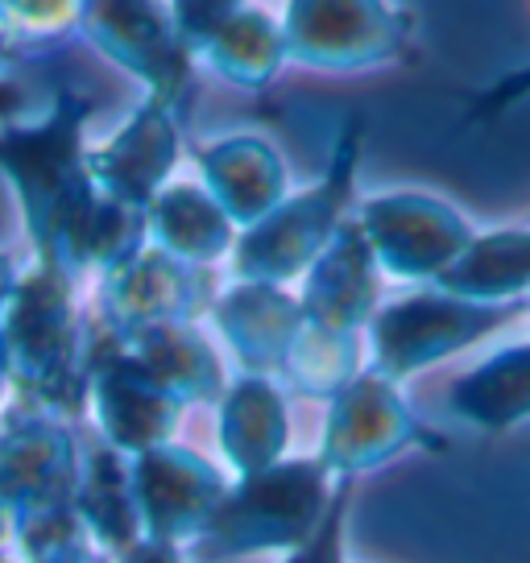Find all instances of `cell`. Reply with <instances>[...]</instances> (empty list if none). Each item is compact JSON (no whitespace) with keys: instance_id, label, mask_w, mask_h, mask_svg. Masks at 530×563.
<instances>
[{"instance_id":"6da1fadb","label":"cell","mask_w":530,"mask_h":563,"mask_svg":"<svg viewBox=\"0 0 530 563\" xmlns=\"http://www.w3.org/2000/svg\"><path fill=\"white\" fill-rule=\"evenodd\" d=\"M336 481L311 460H283L265 473L232 481L224 506L216 510L195 551L203 560H236L262 551H302L332 510Z\"/></svg>"},{"instance_id":"7a4b0ae2","label":"cell","mask_w":530,"mask_h":563,"mask_svg":"<svg viewBox=\"0 0 530 563\" xmlns=\"http://www.w3.org/2000/svg\"><path fill=\"white\" fill-rule=\"evenodd\" d=\"M356 158H361V121H349L328 175L311 183L307 191L286 195L262 224L236 236V249H232L236 282L283 286V290H290V282H302V274L319 262V253L336 241L344 220L353 216L349 208H353L356 187Z\"/></svg>"},{"instance_id":"3957f363","label":"cell","mask_w":530,"mask_h":563,"mask_svg":"<svg viewBox=\"0 0 530 563\" xmlns=\"http://www.w3.org/2000/svg\"><path fill=\"white\" fill-rule=\"evenodd\" d=\"M514 307H481L464 302L443 290H415L402 299L377 307L373 323L365 328L369 340V369L386 382L402 386L407 377L448 361L452 352L468 349L489 332L506 328Z\"/></svg>"},{"instance_id":"277c9868","label":"cell","mask_w":530,"mask_h":563,"mask_svg":"<svg viewBox=\"0 0 530 563\" xmlns=\"http://www.w3.org/2000/svg\"><path fill=\"white\" fill-rule=\"evenodd\" d=\"M440 435L427 431L423 419L410 410L402 389L382 373L365 369L328 402L319 464L332 481H353L410 448H440Z\"/></svg>"},{"instance_id":"5b68a950","label":"cell","mask_w":530,"mask_h":563,"mask_svg":"<svg viewBox=\"0 0 530 563\" xmlns=\"http://www.w3.org/2000/svg\"><path fill=\"white\" fill-rule=\"evenodd\" d=\"M356 229L373 249L382 278L435 282L468 249L473 229L452 203L423 191H386L361 199L353 211Z\"/></svg>"},{"instance_id":"8992f818","label":"cell","mask_w":530,"mask_h":563,"mask_svg":"<svg viewBox=\"0 0 530 563\" xmlns=\"http://www.w3.org/2000/svg\"><path fill=\"white\" fill-rule=\"evenodd\" d=\"M410 18L389 4L365 0H307L290 4L283 18L286 58L302 67L361 70L398 58L407 46Z\"/></svg>"},{"instance_id":"52a82bcc","label":"cell","mask_w":530,"mask_h":563,"mask_svg":"<svg viewBox=\"0 0 530 563\" xmlns=\"http://www.w3.org/2000/svg\"><path fill=\"white\" fill-rule=\"evenodd\" d=\"M175 34L183 51L249 91L265 88L286 63L283 21L245 4H178Z\"/></svg>"},{"instance_id":"ba28073f","label":"cell","mask_w":530,"mask_h":563,"mask_svg":"<svg viewBox=\"0 0 530 563\" xmlns=\"http://www.w3.org/2000/svg\"><path fill=\"white\" fill-rule=\"evenodd\" d=\"M137 489H142V514L154 543L183 547L199 543V534L224 506L232 481H224L208 460L162 443L142 456Z\"/></svg>"},{"instance_id":"9c48e42d","label":"cell","mask_w":530,"mask_h":563,"mask_svg":"<svg viewBox=\"0 0 530 563\" xmlns=\"http://www.w3.org/2000/svg\"><path fill=\"white\" fill-rule=\"evenodd\" d=\"M382 299V269L373 262V249L349 216L336 241L319 253V262L302 274L299 307L307 323L340 335H361L377 316Z\"/></svg>"},{"instance_id":"30bf717a","label":"cell","mask_w":530,"mask_h":563,"mask_svg":"<svg viewBox=\"0 0 530 563\" xmlns=\"http://www.w3.org/2000/svg\"><path fill=\"white\" fill-rule=\"evenodd\" d=\"M216 319H220V332L229 335L232 352L241 356L245 373L283 382L286 356L307 323L299 295H290L283 286L236 282L229 295L216 302Z\"/></svg>"},{"instance_id":"8fae6325","label":"cell","mask_w":530,"mask_h":563,"mask_svg":"<svg viewBox=\"0 0 530 563\" xmlns=\"http://www.w3.org/2000/svg\"><path fill=\"white\" fill-rule=\"evenodd\" d=\"M195 162L208 178V195L241 232L262 224L286 199V162L265 137H220L199 150Z\"/></svg>"},{"instance_id":"7c38bea8","label":"cell","mask_w":530,"mask_h":563,"mask_svg":"<svg viewBox=\"0 0 530 563\" xmlns=\"http://www.w3.org/2000/svg\"><path fill=\"white\" fill-rule=\"evenodd\" d=\"M286 443H290V410H286L283 382L262 377V373H241L232 386H224L220 448L236 481L283 464Z\"/></svg>"},{"instance_id":"4fadbf2b","label":"cell","mask_w":530,"mask_h":563,"mask_svg":"<svg viewBox=\"0 0 530 563\" xmlns=\"http://www.w3.org/2000/svg\"><path fill=\"white\" fill-rule=\"evenodd\" d=\"M435 290L481 307H514L530 299V229L473 236Z\"/></svg>"},{"instance_id":"5bb4252c","label":"cell","mask_w":530,"mask_h":563,"mask_svg":"<svg viewBox=\"0 0 530 563\" xmlns=\"http://www.w3.org/2000/svg\"><path fill=\"white\" fill-rule=\"evenodd\" d=\"M448 406L481 431H510L530 422V344H510L456 377Z\"/></svg>"},{"instance_id":"9a60e30c","label":"cell","mask_w":530,"mask_h":563,"mask_svg":"<svg viewBox=\"0 0 530 563\" xmlns=\"http://www.w3.org/2000/svg\"><path fill=\"white\" fill-rule=\"evenodd\" d=\"M150 224L158 236L162 253L175 262L208 265L229 257L236 249V224L220 211L208 187H170L154 199Z\"/></svg>"},{"instance_id":"2e32d148","label":"cell","mask_w":530,"mask_h":563,"mask_svg":"<svg viewBox=\"0 0 530 563\" xmlns=\"http://www.w3.org/2000/svg\"><path fill=\"white\" fill-rule=\"evenodd\" d=\"M175 121L170 108L154 100L142 108V117L124 129L121 137L112 141L104 158H96V166L104 170V183L121 195L124 203H145L150 195L158 191V183L170 175L175 166Z\"/></svg>"},{"instance_id":"e0dca14e","label":"cell","mask_w":530,"mask_h":563,"mask_svg":"<svg viewBox=\"0 0 530 563\" xmlns=\"http://www.w3.org/2000/svg\"><path fill=\"white\" fill-rule=\"evenodd\" d=\"M369 369L365 365V344L361 335H340L328 332V328H316V323H302L295 349L286 356L283 382L307 394V398H323L332 402L340 389L349 386L353 377Z\"/></svg>"},{"instance_id":"ac0fdd59","label":"cell","mask_w":530,"mask_h":563,"mask_svg":"<svg viewBox=\"0 0 530 563\" xmlns=\"http://www.w3.org/2000/svg\"><path fill=\"white\" fill-rule=\"evenodd\" d=\"M349 497H353V481H336V497H332V510L323 518V527L311 543L295 551L286 563H332L344 551V518H349Z\"/></svg>"},{"instance_id":"d6986e66","label":"cell","mask_w":530,"mask_h":563,"mask_svg":"<svg viewBox=\"0 0 530 563\" xmlns=\"http://www.w3.org/2000/svg\"><path fill=\"white\" fill-rule=\"evenodd\" d=\"M129 563H183L178 560V547H170V543H142L133 555H129Z\"/></svg>"},{"instance_id":"ffe728a7","label":"cell","mask_w":530,"mask_h":563,"mask_svg":"<svg viewBox=\"0 0 530 563\" xmlns=\"http://www.w3.org/2000/svg\"><path fill=\"white\" fill-rule=\"evenodd\" d=\"M332 563H344V551H340V555H336V560H332Z\"/></svg>"},{"instance_id":"44dd1931","label":"cell","mask_w":530,"mask_h":563,"mask_svg":"<svg viewBox=\"0 0 530 563\" xmlns=\"http://www.w3.org/2000/svg\"><path fill=\"white\" fill-rule=\"evenodd\" d=\"M527 311H530V299H527Z\"/></svg>"}]
</instances>
